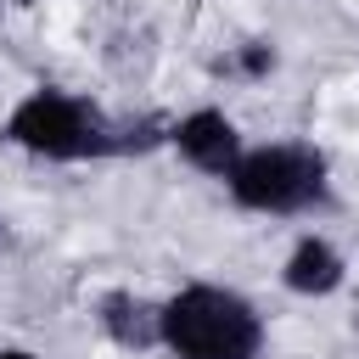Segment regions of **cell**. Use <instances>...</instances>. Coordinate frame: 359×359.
<instances>
[{
  "label": "cell",
  "mask_w": 359,
  "mask_h": 359,
  "mask_svg": "<svg viewBox=\"0 0 359 359\" xmlns=\"http://www.w3.org/2000/svg\"><path fill=\"white\" fill-rule=\"evenodd\" d=\"M0 140L34 151V157H50V163H101V157H129V151H151L157 140H168V129L157 118H140V123H118L107 118L95 101L73 95V90H56V84H39L28 90L6 123H0Z\"/></svg>",
  "instance_id": "cell-1"
},
{
  "label": "cell",
  "mask_w": 359,
  "mask_h": 359,
  "mask_svg": "<svg viewBox=\"0 0 359 359\" xmlns=\"http://www.w3.org/2000/svg\"><path fill=\"white\" fill-rule=\"evenodd\" d=\"M264 314L213 280H191L163 303V348L174 359H264Z\"/></svg>",
  "instance_id": "cell-2"
},
{
  "label": "cell",
  "mask_w": 359,
  "mask_h": 359,
  "mask_svg": "<svg viewBox=\"0 0 359 359\" xmlns=\"http://www.w3.org/2000/svg\"><path fill=\"white\" fill-rule=\"evenodd\" d=\"M230 196L236 208L247 213H320L331 208V168H325V151L303 146V140H269V146H252L241 151V163L230 168Z\"/></svg>",
  "instance_id": "cell-3"
},
{
  "label": "cell",
  "mask_w": 359,
  "mask_h": 359,
  "mask_svg": "<svg viewBox=\"0 0 359 359\" xmlns=\"http://www.w3.org/2000/svg\"><path fill=\"white\" fill-rule=\"evenodd\" d=\"M168 146L191 163V168H202V174H213V180H230V168L241 163V135H236V123L219 112V107H196V112H185L180 123H168Z\"/></svg>",
  "instance_id": "cell-4"
},
{
  "label": "cell",
  "mask_w": 359,
  "mask_h": 359,
  "mask_svg": "<svg viewBox=\"0 0 359 359\" xmlns=\"http://www.w3.org/2000/svg\"><path fill=\"white\" fill-rule=\"evenodd\" d=\"M95 325H101L118 348L140 353V348H157V342H163V303H151V297H140V292H129V286H112V292H101V303H95Z\"/></svg>",
  "instance_id": "cell-5"
},
{
  "label": "cell",
  "mask_w": 359,
  "mask_h": 359,
  "mask_svg": "<svg viewBox=\"0 0 359 359\" xmlns=\"http://www.w3.org/2000/svg\"><path fill=\"white\" fill-rule=\"evenodd\" d=\"M342 275H348V264H342V252L325 236H303L286 252V269H280L286 292H297V297H325V292L342 286Z\"/></svg>",
  "instance_id": "cell-6"
},
{
  "label": "cell",
  "mask_w": 359,
  "mask_h": 359,
  "mask_svg": "<svg viewBox=\"0 0 359 359\" xmlns=\"http://www.w3.org/2000/svg\"><path fill=\"white\" fill-rule=\"evenodd\" d=\"M236 67H241L247 79H264V73L275 67V45H269V39H252V45H241V50H236Z\"/></svg>",
  "instance_id": "cell-7"
},
{
  "label": "cell",
  "mask_w": 359,
  "mask_h": 359,
  "mask_svg": "<svg viewBox=\"0 0 359 359\" xmlns=\"http://www.w3.org/2000/svg\"><path fill=\"white\" fill-rule=\"evenodd\" d=\"M0 359H39V353H28V348H0Z\"/></svg>",
  "instance_id": "cell-8"
},
{
  "label": "cell",
  "mask_w": 359,
  "mask_h": 359,
  "mask_svg": "<svg viewBox=\"0 0 359 359\" xmlns=\"http://www.w3.org/2000/svg\"><path fill=\"white\" fill-rule=\"evenodd\" d=\"M6 247H11V224L0 219V252H6Z\"/></svg>",
  "instance_id": "cell-9"
}]
</instances>
